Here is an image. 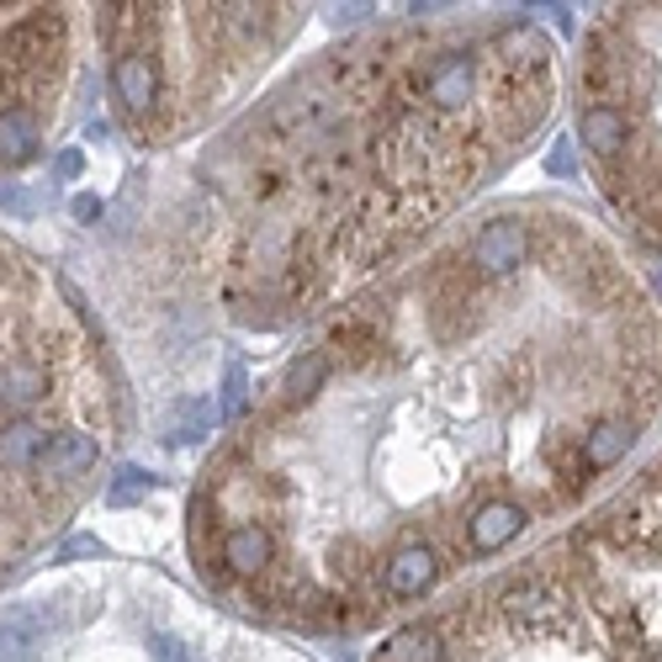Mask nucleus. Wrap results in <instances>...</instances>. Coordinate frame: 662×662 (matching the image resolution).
I'll return each instance as SVG.
<instances>
[{"instance_id": "obj_6", "label": "nucleus", "mask_w": 662, "mask_h": 662, "mask_svg": "<svg viewBox=\"0 0 662 662\" xmlns=\"http://www.w3.org/2000/svg\"><path fill=\"white\" fill-rule=\"evenodd\" d=\"M271 557H276V541H271L265 524H255V520L228 524V536H223V562H228V572H238V578H265V572H271Z\"/></svg>"}, {"instance_id": "obj_21", "label": "nucleus", "mask_w": 662, "mask_h": 662, "mask_svg": "<svg viewBox=\"0 0 662 662\" xmlns=\"http://www.w3.org/2000/svg\"><path fill=\"white\" fill-rule=\"evenodd\" d=\"M207 425H213V403H207V398H186L181 408H175V419H170L165 440H175V446H191V440H202V435H207Z\"/></svg>"}, {"instance_id": "obj_5", "label": "nucleus", "mask_w": 662, "mask_h": 662, "mask_svg": "<svg viewBox=\"0 0 662 662\" xmlns=\"http://www.w3.org/2000/svg\"><path fill=\"white\" fill-rule=\"evenodd\" d=\"M578 139L589 143V154L599 165H615L620 154L631 149V118L620 112V106H583V118H578Z\"/></svg>"}, {"instance_id": "obj_26", "label": "nucleus", "mask_w": 662, "mask_h": 662, "mask_svg": "<svg viewBox=\"0 0 662 662\" xmlns=\"http://www.w3.org/2000/svg\"><path fill=\"white\" fill-rule=\"evenodd\" d=\"M546 170H551V175H572V143H568V139L557 143V149H551V160H546Z\"/></svg>"}, {"instance_id": "obj_7", "label": "nucleus", "mask_w": 662, "mask_h": 662, "mask_svg": "<svg viewBox=\"0 0 662 662\" xmlns=\"http://www.w3.org/2000/svg\"><path fill=\"white\" fill-rule=\"evenodd\" d=\"M48 641V615L38 604H11L0 615V662H32Z\"/></svg>"}, {"instance_id": "obj_29", "label": "nucleus", "mask_w": 662, "mask_h": 662, "mask_svg": "<svg viewBox=\"0 0 662 662\" xmlns=\"http://www.w3.org/2000/svg\"><path fill=\"white\" fill-rule=\"evenodd\" d=\"M658 477H662V472H658Z\"/></svg>"}, {"instance_id": "obj_28", "label": "nucleus", "mask_w": 662, "mask_h": 662, "mask_svg": "<svg viewBox=\"0 0 662 662\" xmlns=\"http://www.w3.org/2000/svg\"><path fill=\"white\" fill-rule=\"evenodd\" d=\"M70 213L80 217V223H95V217H101V196H74Z\"/></svg>"}, {"instance_id": "obj_1", "label": "nucleus", "mask_w": 662, "mask_h": 662, "mask_svg": "<svg viewBox=\"0 0 662 662\" xmlns=\"http://www.w3.org/2000/svg\"><path fill=\"white\" fill-rule=\"evenodd\" d=\"M64 48V17L59 11H38L22 17L17 27L0 32V91H17L32 74L43 70V59H59Z\"/></svg>"}, {"instance_id": "obj_3", "label": "nucleus", "mask_w": 662, "mask_h": 662, "mask_svg": "<svg viewBox=\"0 0 662 662\" xmlns=\"http://www.w3.org/2000/svg\"><path fill=\"white\" fill-rule=\"evenodd\" d=\"M112 95H118V106L128 112L133 122L154 118V106H160V64L149 59V53H118L112 59Z\"/></svg>"}, {"instance_id": "obj_11", "label": "nucleus", "mask_w": 662, "mask_h": 662, "mask_svg": "<svg viewBox=\"0 0 662 662\" xmlns=\"http://www.w3.org/2000/svg\"><path fill=\"white\" fill-rule=\"evenodd\" d=\"M38 118L27 112V106H0V165H27V160H38Z\"/></svg>"}, {"instance_id": "obj_27", "label": "nucleus", "mask_w": 662, "mask_h": 662, "mask_svg": "<svg viewBox=\"0 0 662 662\" xmlns=\"http://www.w3.org/2000/svg\"><path fill=\"white\" fill-rule=\"evenodd\" d=\"M59 175H64V181H74V175H80V170H85V154H80V149H64V154H59Z\"/></svg>"}, {"instance_id": "obj_10", "label": "nucleus", "mask_w": 662, "mask_h": 662, "mask_svg": "<svg viewBox=\"0 0 662 662\" xmlns=\"http://www.w3.org/2000/svg\"><path fill=\"white\" fill-rule=\"evenodd\" d=\"M440 578V557L429 546H403L398 557L387 562V593L393 599H419Z\"/></svg>"}, {"instance_id": "obj_22", "label": "nucleus", "mask_w": 662, "mask_h": 662, "mask_svg": "<svg viewBox=\"0 0 662 662\" xmlns=\"http://www.w3.org/2000/svg\"><path fill=\"white\" fill-rule=\"evenodd\" d=\"M149 488H154V477L143 472V467H122L118 472V482H112V488H106V503H139L143 493H149Z\"/></svg>"}, {"instance_id": "obj_2", "label": "nucleus", "mask_w": 662, "mask_h": 662, "mask_svg": "<svg viewBox=\"0 0 662 662\" xmlns=\"http://www.w3.org/2000/svg\"><path fill=\"white\" fill-rule=\"evenodd\" d=\"M414 85H419V95H425L435 112H456V106H467V95H472V85H477V59L467 48L435 53Z\"/></svg>"}, {"instance_id": "obj_13", "label": "nucleus", "mask_w": 662, "mask_h": 662, "mask_svg": "<svg viewBox=\"0 0 662 662\" xmlns=\"http://www.w3.org/2000/svg\"><path fill=\"white\" fill-rule=\"evenodd\" d=\"M43 425L38 419H11L0 429V472H32L43 456Z\"/></svg>"}, {"instance_id": "obj_12", "label": "nucleus", "mask_w": 662, "mask_h": 662, "mask_svg": "<svg viewBox=\"0 0 662 662\" xmlns=\"http://www.w3.org/2000/svg\"><path fill=\"white\" fill-rule=\"evenodd\" d=\"M557 610H562V589L546 578H520L503 589V615L515 620H551Z\"/></svg>"}, {"instance_id": "obj_20", "label": "nucleus", "mask_w": 662, "mask_h": 662, "mask_svg": "<svg viewBox=\"0 0 662 662\" xmlns=\"http://www.w3.org/2000/svg\"><path fill=\"white\" fill-rule=\"evenodd\" d=\"M329 366H334V360H329L324 350L303 355V360H297V366L286 371V403H308L313 393H318V387L329 381Z\"/></svg>"}, {"instance_id": "obj_15", "label": "nucleus", "mask_w": 662, "mask_h": 662, "mask_svg": "<svg viewBox=\"0 0 662 662\" xmlns=\"http://www.w3.org/2000/svg\"><path fill=\"white\" fill-rule=\"evenodd\" d=\"M38 398H43V366L27 360V355H11L0 366V403L6 408H32Z\"/></svg>"}, {"instance_id": "obj_19", "label": "nucleus", "mask_w": 662, "mask_h": 662, "mask_svg": "<svg viewBox=\"0 0 662 662\" xmlns=\"http://www.w3.org/2000/svg\"><path fill=\"white\" fill-rule=\"evenodd\" d=\"M551 477H557V488H562V498H578L583 488H589V456H583V446H572V440H562V446L551 450Z\"/></svg>"}, {"instance_id": "obj_24", "label": "nucleus", "mask_w": 662, "mask_h": 662, "mask_svg": "<svg viewBox=\"0 0 662 662\" xmlns=\"http://www.w3.org/2000/svg\"><path fill=\"white\" fill-rule=\"evenodd\" d=\"M149 658H154V662H202L186 641L170 636V631H149Z\"/></svg>"}, {"instance_id": "obj_14", "label": "nucleus", "mask_w": 662, "mask_h": 662, "mask_svg": "<svg viewBox=\"0 0 662 662\" xmlns=\"http://www.w3.org/2000/svg\"><path fill=\"white\" fill-rule=\"evenodd\" d=\"M160 6H101V32L118 53H139V38L154 27Z\"/></svg>"}, {"instance_id": "obj_25", "label": "nucleus", "mask_w": 662, "mask_h": 662, "mask_svg": "<svg viewBox=\"0 0 662 662\" xmlns=\"http://www.w3.org/2000/svg\"><path fill=\"white\" fill-rule=\"evenodd\" d=\"M101 546H95V536H70V541L59 546V562H74V557H95Z\"/></svg>"}, {"instance_id": "obj_23", "label": "nucleus", "mask_w": 662, "mask_h": 662, "mask_svg": "<svg viewBox=\"0 0 662 662\" xmlns=\"http://www.w3.org/2000/svg\"><path fill=\"white\" fill-rule=\"evenodd\" d=\"M244 403H249V377H244V366H228V381H223V403H217V414L223 419H238L244 414Z\"/></svg>"}, {"instance_id": "obj_4", "label": "nucleus", "mask_w": 662, "mask_h": 662, "mask_svg": "<svg viewBox=\"0 0 662 662\" xmlns=\"http://www.w3.org/2000/svg\"><path fill=\"white\" fill-rule=\"evenodd\" d=\"M530 255V228H524L520 217H493V223H482V234L472 238V271L477 276H503V271H515L524 265Z\"/></svg>"}, {"instance_id": "obj_18", "label": "nucleus", "mask_w": 662, "mask_h": 662, "mask_svg": "<svg viewBox=\"0 0 662 662\" xmlns=\"http://www.w3.org/2000/svg\"><path fill=\"white\" fill-rule=\"evenodd\" d=\"M631 440H636V429L625 425V419H610V425H599L589 440H583V456H589L593 472H604V467H615L620 456L631 450Z\"/></svg>"}, {"instance_id": "obj_8", "label": "nucleus", "mask_w": 662, "mask_h": 662, "mask_svg": "<svg viewBox=\"0 0 662 662\" xmlns=\"http://www.w3.org/2000/svg\"><path fill=\"white\" fill-rule=\"evenodd\" d=\"M520 530H524V509H520V503H509V498H488L472 520H467V541H472L477 557H488V551H498V546L515 541Z\"/></svg>"}, {"instance_id": "obj_9", "label": "nucleus", "mask_w": 662, "mask_h": 662, "mask_svg": "<svg viewBox=\"0 0 662 662\" xmlns=\"http://www.w3.org/2000/svg\"><path fill=\"white\" fill-rule=\"evenodd\" d=\"M91 461H95V440H91V435H53L32 472L43 477V482H70V477H85Z\"/></svg>"}, {"instance_id": "obj_16", "label": "nucleus", "mask_w": 662, "mask_h": 662, "mask_svg": "<svg viewBox=\"0 0 662 662\" xmlns=\"http://www.w3.org/2000/svg\"><path fill=\"white\" fill-rule=\"evenodd\" d=\"M329 350L339 355L345 366H366V360L381 350V334H377V324H366V318H339L329 334Z\"/></svg>"}, {"instance_id": "obj_17", "label": "nucleus", "mask_w": 662, "mask_h": 662, "mask_svg": "<svg viewBox=\"0 0 662 662\" xmlns=\"http://www.w3.org/2000/svg\"><path fill=\"white\" fill-rule=\"evenodd\" d=\"M377 662H446V641H440V631H429V625H414V631L387 641Z\"/></svg>"}]
</instances>
